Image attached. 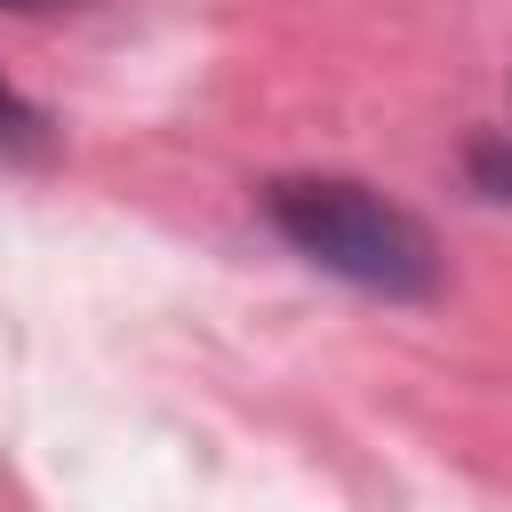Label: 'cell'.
<instances>
[{
  "mask_svg": "<svg viewBox=\"0 0 512 512\" xmlns=\"http://www.w3.org/2000/svg\"><path fill=\"white\" fill-rule=\"evenodd\" d=\"M0 8H16V16H48V8H80V0H0Z\"/></svg>",
  "mask_w": 512,
  "mask_h": 512,
  "instance_id": "cell-4",
  "label": "cell"
},
{
  "mask_svg": "<svg viewBox=\"0 0 512 512\" xmlns=\"http://www.w3.org/2000/svg\"><path fill=\"white\" fill-rule=\"evenodd\" d=\"M264 224L320 272L392 296V304H424L440 296V240L424 216H408L400 200H384L360 176H272L264 192Z\"/></svg>",
  "mask_w": 512,
  "mask_h": 512,
  "instance_id": "cell-1",
  "label": "cell"
},
{
  "mask_svg": "<svg viewBox=\"0 0 512 512\" xmlns=\"http://www.w3.org/2000/svg\"><path fill=\"white\" fill-rule=\"evenodd\" d=\"M464 184H472L480 200H504V208H512V128H480V136L464 144Z\"/></svg>",
  "mask_w": 512,
  "mask_h": 512,
  "instance_id": "cell-3",
  "label": "cell"
},
{
  "mask_svg": "<svg viewBox=\"0 0 512 512\" xmlns=\"http://www.w3.org/2000/svg\"><path fill=\"white\" fill-rule=\"evenodd\" d=\"M48 152H56V128H48V112L0 80V160H24V168H40Z\"/></svg>",
  "mask_w": 512,
  "mask_h": 512,
  "instance_id": "cell-2",
  "label": "cell"
}]
</instances>
